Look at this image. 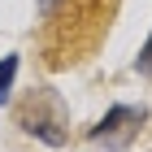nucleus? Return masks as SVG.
Masks as SVG:
<instances>
[{
    "label": "nucleus",
    "mask_w": 152,
    "mask_h": 152,
    "mask_svg": "<svg viewBox=\"0 0 152 152\" xmlns=\"http://www.w3.org/2000/svg\"><path fill=\"white\" fill-rule=\"evenodd\" d=\"M135 113H139V109H113V113L100 122V130H91V135H96V139H109V143H122V139H126L122 122H126V117H135Z\"/></svg>",
    "instance_id": "obj_1"
},
{
    "label": "nucleus",
    "mask_w": 152,
    "mask_h": 152,
    "mask_svg": "<svg viewBox=\"0 0 152 152\" xmlns=\"http://www.w3.org/2000/svg\"><path fill=\"white\" fill-rule=\"evenodd\" d=\"M13 74H18V57H0V104L13 91Z\"/></svg>",
    "instance_id": "obj_2"
},
{
    "label": "nucleus",
    "mask_w": 152,
    "mask_h": 152,
    "mask_svg": "<svg viewBox=\"0 0 152 152\" xmlns=\"http://www.w3.org/2000/svg\"><path fill=\"white\" fill-rule=\"evenodd\" d=\"M135 70H139V74H152V35H148V44L139 48V61H135Z\"/></svg>",
    "instance_id": "obj_3"
}]
</instances>
